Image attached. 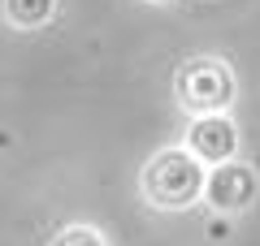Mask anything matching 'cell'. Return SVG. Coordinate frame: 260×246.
<instances>
[{"label":"cell","instance_id":"3","mask_svg":"<svg viewBox=\"0 0 260 246\" xmlns=\"http://www.w3.org/2000/svg\"><path fill=\"white\" fill-rule=\"evenodd\" d=\"M260 194V177L251 164L243 160H225L208 169V182H204V203L217 212V216H234V212H247Z\"/></svg>","mask_w":260,"mask_h":246},{"label":"cell","instance_id":"6","mask_svg":"<svg viewBox=\"0 0 260 246\" xmlns=\"http://www.w3.org/2000/svg\"><path fill=\"white\" fill-rule=\"evenodd\" d=\"M48 246H109V242H104V233L91 229V225H70V229H61Z\"/></svg>","mask_w":260,"mask_h":246},{"label":"cell","instance_id":"5","mask_svg":"<svg viewBox=\"0 0 260 246\" xmlns=\"http://www.w3.org/2000/svg\"><path fill=\"white\" fill-rule=\"evenodd\" d=\"M0 13L13 30H39L56 18V0H0Z\"/></svg>","mask_w":260,"mask_h":246},{"label":"cell","instance_id":"4","mask_svg":"<svg viewBox=\"0 0 260 246\" xmlns=\"http://www.w3.org/2000/svg\"><path fill=\"white\" fill-rule=\"evenodd\" d=\"M239 126H234L230 112H208V117H191V126H186V151L200 155V160L213 169V164H225L239 155Z\"/></svg>","mask_w":260,"mask_h":246},{"label":"cell","instance_id":"2","mask_svg":"<svg viewBox=\"0 0 260 246\" xmlns=\"http://www.w3.org/2000/svg\"><path fill=\"white\" fill-rule=\"evenodd\" d=\"M234 100H239V78L225 56H186L174 69V104L186 117L230 112Z\"/></svg>","mask_w":260,"mask_h":246},{"label":"cell","instance_id":"1","mask_svg":"<svg viewBox=\"0 0 260 246\" xmlns=\"http://www.w3.org/2000/svg\"><path fill=\"white\" fill-rule=\"evenodd\" d=\"M208 164L191 155L186 147H160L139 173V190L152 208L160 212H186L204 199Z\"/></svg>","mask_w":260,"mask_h":246},{"label":"cell","instance_id":"7","mask_svg":"<svg viewBox=\"0 0 260 246\" xmlns=\"http://www.w3.org/2000/svg\"><path fill=\"white\" fill-rule=\"evenodd\" d=\"M148 5H169V0H148Z\"/></svg>","mask_w":260,"mask_h":246}]
</instances>
